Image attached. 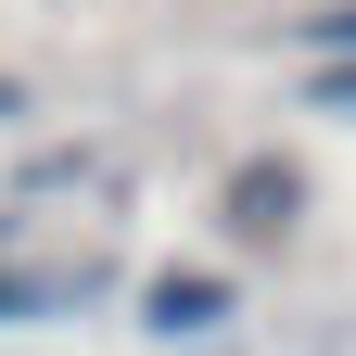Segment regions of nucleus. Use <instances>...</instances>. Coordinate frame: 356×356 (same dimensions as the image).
Returning a JSON list of instances; mask_svg holds the SVG:
<instances>
[{"mask_svg":"<svg viewBox=\"0 0 356 356\" xmlns=\"http://www.w3.org/2000/svg\"><path fill=\"white\" fill-rule=\"evenodd\" d=\"M216 318H229V280H204V267H165V280L140 293V331H216Z\"/></svg>","mask_w":356,"mask_h":356,"instance_id":"1","label":"nucleus"},{"mask_svg":"<svg viewBox=\"0 0 356 356\" xmlns=\"http://www.w3.org/2000/svg\"><path fill=\"white\" fill-rule=\"evenodd\" d=\"M229 216H242V229H280V216H293V165H242L229 178Z\"/></svg>","mask_w":356,"mask_h":356,"instance_id":"2","label":"nucleus"},{"mask_svg":"<svg viewBox=\"0 0 356 356\" xmlns=\"http://www.w3.org/2000/svg\"><path fill=\"white\" fill-rule=\"evenodd\" d=\"M51 305H76V280H0V318H51Z\"/></svg>","mask_w":356,"mask_h":356,"instance_id":"3","label":"nucleus"},{"mask_svg":"<svg viewBox=\"0 0 356 356\" xmlns=\"http://www.w3.org/2000/svg\"><path fill=\"white\" fill-rule=\"evenodd\" d=\"M305 102H318V115H356V64H318V76H305Z\"/></svg>","mask_w":356,"mask_h":356,"instance_id":"4","label":"nucleus"},{"mask_svg":"<svg viewBox=\"0 0 356 356\" xmlns=\"http://www.w3.org/2000/svg\"><path fill=\"white\" fill-rule=\"evenodd\" d=\"M318 51H331V64H356V0H343V13H318Z\"/></svg>","mask_w":356,"mask_h":356,"instance_id":"5","label":"nucleus"}]
</instances>
